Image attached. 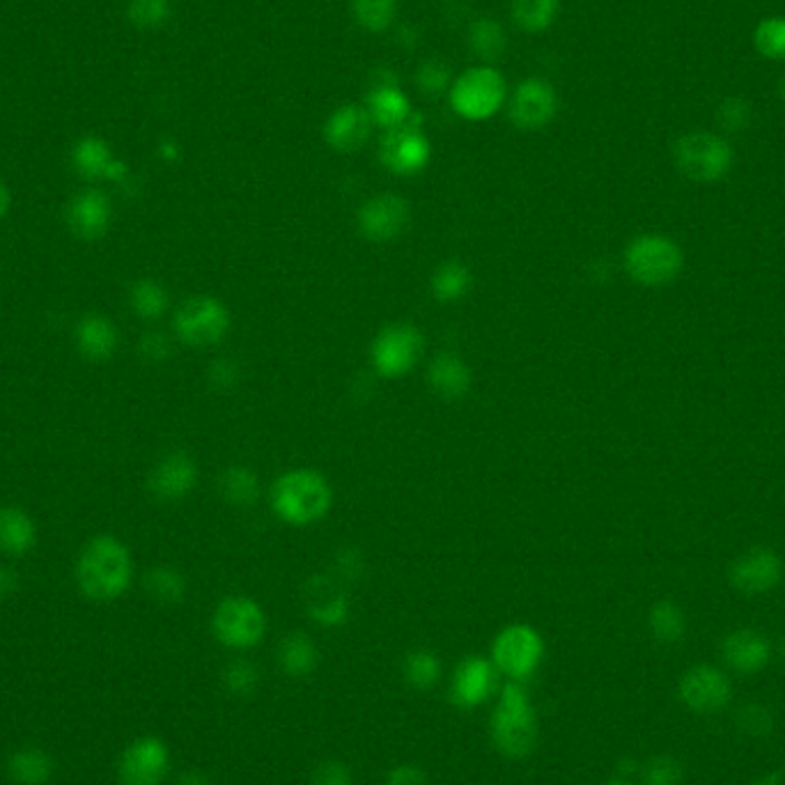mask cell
I'll use <instances>...</instances> for the list:
<instances>
[{"mask_svg":"<svg viewBox=\"0 0 785 785\" xmlns=\"http://www.w3.org/2000/svg\"><path fill=\"white\" fill-rule=\"evenodd\" d=\"M134 579V561L130 549L113 536L93 538L76 561V581L86 598L95 602H113L130 590Z\"/></svg>","mask_w":785,"mask_h":785,"instance_id":"obj_1","label":"cell"},{"mask_svg":"<svg viewBox=\"0 0 785 785\" xmlns=\"http://www.w3.org/2000/svg\"><path fill=\"white\" fill-rule=\"evenodd\" d=\"M492 741L501 756L522 760L533 753L540 739V724L524 683L507 680L492 714Z\"/></svg>","mask_w":785,"mask_h":785,"instance_id":"obj_2","label":"cell"},{"mask_svg":"<svg viewBox=\"0 0 785 785\" xmlns=\"http://www.w3.org/2000/svg\"><path fill=\"white\" fill-rule=\"evenodd\" d=\"M333 503L329 480L315 469H292L273 482L271 505L290 526H310L320 522Z\"/></svg>","mask_w":785,"mask_h":785,"instance_id":"obj_3","label":"cell"},{"mask_svg":"<svg viewBox=\"0 0 785 785\" xmlns=\"http://www.w3.org/2000/svg\"><path fill=\"white\" fill-rule=\"evenodd\" d=\"M623 265L629 279L641 287H666L680 279L685 269V253L680 244L666 235H648L634 237L625 253Z\"/></svg>","mask_w":785,"mask_h":785,"instance_id":"obj_4","label":"cell"},{"mask_svg":"<svg viewBox=\"0 0 785 785\" xmlns=\"http://www.w3.org/2000/svg\"><path fill=\"white\" fill-rule=\"evenodd\" d=\"M673 161L687 180L712 184L731 173L735 152L726 138L712 132H691L673 145Z\"/></svg>","mask_w":785,"mask_h":785,"instance_id":"obj_5","label":"cell"},{"mask_svg":"<svg viewBox=\"0 0 785 785\" xmlns=\"http://www.w3.org/2000/svg\"><path fill=\"white\" fill-rule=\"evenodd\" d=\"M544 660V641L536 627L515 623L503 627L492 646V662L507 680L526 683Z\"/></svg>","mask_w":785,"mask_h":785,"instance_id":"obj_6","label":"cell"},{"mask_svg":"<svg viewBox=\"0 0 785 785\" xmlns=\"http://www.w3.org/2000/svg\"><path fill=\"white\" fill-rule=\"evenodd\" d=\"M507 86L505 78L494 68L466 70L451 86L453 111L471 122H480L499 113L505 101Z\"/></svg>","mask_w":785,"mask_h":785,"instance_id":"obj_7","label":"cell"},{"mask_svg":"<svg viewBox=\"0 0 785 785\" xmlns=\"http://www.w3.org/2000/svg\"><path fill=\"white\" fill-rule=\"evenodd\" d=\"M211 631L225 648L250 650L265 639L267 615L256 600L232 596L221 600L211 615Z\"/></svg>","mask_w":785,"mask_h":785,"instance_id":"obj_8","label":"cell"},{"mask_svg":"<svg viewBox=\"0 0 785 785\" xmlns=\"http://www.w3.org/2000/svg\"><path fill=\"white\" fill-rule=\"evenodd\" d=\"M173 329L184 345H219L230 331V310L217 296H191L177 308Z\"/></svg>","mask_w":785,"mask_h":785,"instance_id":"obj_9","label":"cell"},{"mask_svg":"<svg viewBox=\"0 0 785 785\" xmlns=\"http://www.w3.org/2000/svg\"><path fill=\"white\" fill-rule=\"evenodd\" d=\"M426 347L422 333L412 324H391L375 338L370 360L377 375L384 379H400L409 375Z\"/></svg>","mask_w":785,"mask_h":785,"instance_id":"obj_10","label":"cell"},{"mask_svg":"<svg viewBox=\"0 0 785 785\" xmlns=\"http://www.w3.org/2000/svg\"><path fill=\"white\" fill-rule=\"evenodd\" d=\"M171 770V751L155 735L136 737L118 762L120 785H161Z\"/></svg>","mask_w":785,"mask_h":785,"instance_id":"obj_11","label":"cell"},{"mask_svg":"<svg viewBox=\"0 0 785 785\" xmlns=\"http://www.w3.org/2000/svg\"><path fill=\"white\" fill-rule=\"evenodd\" d=\"M559 95L544 78H526L511 99V120L522 132H538L556 118Z\"/></svg>","mask_w":785,"mask_h":785,"instance_id":"obj_12","label":"cell"},{"mask_svg":"<svg viewBox=\"0 0 785 785\" xmlns=\"http://www.w3.org/2000/svg\"><path fill=\"white\" fill-rule=\"evenodd\" d=\"M783 577L781 556L770 547H753L739 554L731 569L728 579L741 596H762L778 586Z\"/></svg>","mask_w":785,"mask_h":785,"instance_id":"obj_13","label":"cell"},{"mask_svg":"<svg viewBox=\"0 0 785 785\" xmlns=\"http://www.w3.org/2000/svg\"><path fill=\"white\" fill-rule=\"evenodd\" d=\"M677 694L691 712L712 714L728 706L733 687L724 671L710 664H698L683 675Z\"/></svg>","mask_w":785,"mask_h":785,"instance_id":"obj_14","label":"cell"},{"mask_svg":"<svg viewBox=\"0 0 785 785\" xmlns=\"http://www.w3.org/2000/svg\"><path fill=\"white\" fill-rule=\"evenodd\" d=\"M496 666L480 654L464 657L451 677L449 698L459 710H476L496 689Z\"/></svg>","mask_w":785,"mask_h":785,"instance_id":"obj_15","label":"cell"},{"mask_svg":"<svg viewBox=\"0 0 785 785\" xmlns=\"http://www.w3.org/2000/svg\"><path fill=\"white\" fill-rule=\"evenodd\" d=\"M409 223V205L395 194H379L358 209V228L375 244L397 240Z\"/></svg>","mask_w":785,"mask_h":785,"instance_id":"obj_16","label":"cell"},{"mask_svg":"<svg viewBox=\"0 0 785 785\" xmlns=\"http://www.w3.org/2000/svg\"><path fill=\"white\" fill-rule=\"evenodd\" d=\"M432 147L430 140L414 126H400L391 130L381 140L379 159L395 175H416L430 163Z\"/></svg>","mask_w":785,"mask_h":785,"instance_id":"obj_17","label":"cell"},{"mask_svg":"<svg viewBox=\"0 0 785 785\" xmlns=\"http://www.w3.org/2000/svg\"><path fill=\"white\" fill-rule=\"evenodd\" d=\"M65 219L76 237L93 242L109 232V225L113 219V207L103 191L86 188L70 200Z\"/></svg>","mask_w":785,"mask_h":785,"instance_id":"obj_18","label":"cell"},{"mask_svg":"<svg viewBox=\"0 0 785 785\" xmlns=\"http://www.w3.org/2000/svg\"><path fill=\"white\" fill-rule=\"evenodd\" d=\"M372 132V118L368 109L358 103H345L341 109H335L327 124H324V138L335 152H356L364 147Z\"/></svg>","mask_w":785,"mask_h":785,"instance_id":"obj_19","label":"cell"},{"mask_svg":"<svg viewBox=\"0 0 785 785\" xmlns=\"http://www.w3.org/2000/svg\"><path fill=\"white\" fill-rule=\"evenodd\" d=\"M304 606L310 618L322 627H341L349 618V600L329 577H310L304 586Z\"/></svg>","mask_w":785,"mask_h":785,"instance_id":"obj_20","label":"cell"},{"mask_svg":"<svg viewBox=\"0 0 785 785\" xmlns=\"http://www.w3.org/2000/svg\"><path fill=\"white\" fill-rule=\"evenodd\" d=\"M198 482V466L186 453L165 455L150 474V490L159 501H180Z\"/></svg>","mask_w":785,"mask_h":785,"instance_id":"obj_21","label":"cell"},{"mask_svg":"<svg viewBox=\"0 0 785 785\" xmlns=\"http://www.w3.org/2000/svg\"><path fill=\"white\" fill-rule=\"evenodd\" d=\"M72 165L86 180L122 182L126 177V165L115 159L109 143L99 136H86L72 147Z\"/></svg>","mask_w":785,"mask_h":785,"instance_id":"obj_22","label":"cell"},{"mask_svg":"<svg viewBox=\"0 0 785 785\" xmlns=\"http://www.w3.org/2000/svg\"><path fill=\"white\" fill-rule=\"evenodd\" d=\"M726 664L737 673H758L770 664L772 646L765 634L758 629H737L728 634L721 646Z\"/></svg>","mask_w":785,"mask_h":785,"instance_id":"obj_23","label":"cell"},{"mask_svg":"<svg viewBox=\"0 0 785 785\" xmlns=\"http://www.w3.org/2000/svg\"><path fill=\"white\" fill-rule=\"evenodd\" d=\"M74 343L88 360H106L115 354L118 329L106 315L88 312L76 322Z\"/></svg>","mask_w":785,"mask_h":785,"instance_id":"obj_24","label":"cell"},{"mask_svg":"<svg viewBox=\"0 0 785 785\" xmlns=\"http://www.w3.org/2000/svg\"><path fill=\"white\" fill-rule=\"evenodd\" d=\"M428 381L443 400H459L471 389V368L457 354H439L430 364Z\"/></svg>","mask_w":785,"mask_h":785,"instance_id":"obj_25","label":"cell"},{"mask_svg":"<svg viewBox=\"0 0 785 785\" xmlns=\"http://www.w3.org/2000/svg\"><path fill=\"white\" fill-rule=\"evenodd\" d=\"M279 666L285 675L294 677V680H302L315 673L320 666V650H317L315 641L304 631H292L279 646Z\"/></svg>","mask_w":785,"mask_h":785,"instance_id":"obj_26","label":"cell"},{"mask_svg":"<svg viewBox=\"0 0 785 785\" xmlns=\"http://www.w3.org/2000/svg\"><path fill=\"white\" fill-rule=\"evenodd\" d=\"M37 528L28 513L14 505L0 507V551L8 556H24L35 547Z\"/></svg>","mask_w":785,"mask_h":785,"instance_id":"obj_27","label":"cell"},{"mask_svg":"<svg viewBox=\"0 0 785 785\" xmlns=\"http://www.w3.org/2000/svg\"><path fill=\"white\" fill-rule=\"evenodd\" d=\"M368 113L372 118V124L384 126L387 132L400 130L405 126L412 118V103L393 86H377L368 95Z\"/></svg>","mask_w":785,"mask_h":785,"instance_id":"obj_28","label":"cell"},{"mask_svg":"<svg viewBox=\"0 0 785 785\" xmlns=\"http://www.w3.org/2000/svg\"><path fill=\"white\" fill-rule=\"evenodd\" d=\"M53 772V758L41 749H16L8 758V776L12 785H47Z\"/></svg>","mask_w":785,"mask_h":785,"instance_id":"obj_29","label":"cell"},{"mask_svg":"<svg viewBox=\"0 0 785 785\" xmlns=\"http://www.w3.org/2000/svg\"><path fill=\"white\" fill-rule=\"evenodd\" d=\"M221 496L240 507H250L260 501V480L246 466H230L219 480Z\"/></svg>","mask_w":785,"mask_h":785,"instance_id":"obj_30","label":"cell"},{"mask_svg":"<svg viewBox=\"0 0 785 785\" xmlns=\"http://www.w3.org/2000/svg\"><path fill=\"white\" fill-rule=\"evenodd\" d=\"M469 47L482 62H496L507 49L503 26L490 16L476 19L469 28Z\"/></svg>","mask_w":785,"mask_h":785,"instance_id":"obj_31","label":"cell"},{"mask_svg":"<svg viewBox=\"0 0 785 785\" xmlns=\"http://www.w3.org/2000/svg\"><path fill=\"white\" fill-rule=\"evenodd\" d=\"M471 290V271L466 265L451 260L443 262L432 275V294L441 304L459 302Z\"/></svg>","mask_w":785,"mask_h":785,"instance_id":"obj_32","label":"cell"},{"mask_svg":"<svg viewBox=\"0 0 785 785\" xmlns=\"http://www.w3.org/2000/svg\"><path fill=\"white\" fill-rule=\"evenodd\" d=\"M648 627L657 641L671 646V643L680 641L685 636L687 621H685V613L680 606L671 600H662L650 609Z\"/></svg>","mask_w":785,"mask_h":785,"instance_id":"obj_33","label":"cell"},{"mask_svg":"<svg viewBox=\"0 0 785 785\" xmlns=\"http://www.w3.org/2000/svg\"><path fill=\"white\" fill-rule=\"evenodd\" d=\"M561 0H513L515 24L526 33H542L554 24Z\"/></svg>","mask_w":785,"mask_h":785,"instance_id":"obj_34","label":"cell"},{"mask_svg":"<svg viewBox=\"0 0 785 785\" xmlns=\"http://www.w3.org/2000/svg\"><path fill=\"white\" fill-rule=\"evenodd\" d=\"M402 675L409 687L426 691L432 689L439 677H441V662L432 650H414L405 657V664H402Z\"/></svg>","mask_w":785,"mask_h":785,"instance_id":"obj_35","label":"cell"},{"mask_svg":"<svg viewBox=\"0 0 785 785\" xmlns=\"http://www.w3.org/2000/svg\"><path fill=\"white\" fill-rule=\"evenodd\" d=\"M352 14L364 30L384 33L395 21L397 0H352Z\"/></svg>","mask_w":785,"mask_h":785,"instance_id":"obj_36","label":"cell"},{"mask_svg":"<svg viewBox=\"0 0 785 785\" xmlns=\"http://www.w3.org/2000/svg\"><path fill=\"white\" fill-rule=\"evenodd\" d=\"M130 304L143 320H159L168 310V292L152 279H140L130 292Z\"/></svg>","mask_w":785,"mask_h":785,"instance_id":"obj_37","label":"cell"},{"mask_svg":"<svg viewBox=\"0 0 785 785\" xmlns=\"http://www.w3.org/2000/svg\"><path fill=\"white\" fill-rule=\"evenodd\" d=\"M145 588L150 592V598L161 604H177L184 600L186 581L173 567H155L147 572Z\"/></svg>","mask_w":785,"mask_h":785,"instance_id":"obj_38","label":"cell"},{"mask_svg":"<svg viewBox=\"0 0 785 785\" xmlns=\"http://www.w3.org/2000/svg\"><path fill=\"white\" fill-rule=\"evenodd\" d=\"M221 677H223L225 691H230L232 696H240V698L250 696L260 685V673H258L256 664L248 660H232L223 669Z\"/></svg>","mask_w":785,"mask_h":785,"instance_id":"obj_39","label":"cell"},{"mask_svg":"<svg viewBox=\"0 0 785 785\" xmlns=\"http://www.w3.org/2000/svg\"><path fill=\"white\" fill-rule=\"evenodd\" d=\"M126 14H130V21L134 26L143 30H155L171 19L173 8L171 0H132L130 8H126Z\"/></svg>","mask_w":785,"mask_h":785,"instance_id":"obj_40","label":"cell"},{"mask_svg":"<svg viewBox=\"0 0 785 785\" xmlns=\"http://www.w3.org/2000/svg\"><path fill=\"white\" fill-rule=\"evenodd\" d=\"M753 41H756V49L765 58L783 60L785 58V19L772 16V19L762 21V24L756 28Z\"/></svg>","mask_w":785,"mask_h":785,"instance_id":"obj_41","label":"cell"},{"mask_svg":"<svg viewBox=\"0 0 785 785\" xmlns=\"http://www.w3.org/2000/svg\"><path fill=\"white\" fill-rule=\"evenodd\" d=\"M646 785H680L683 783V765L671 756H654L643 768Z\"/></svg>","mask_w":785,"mask_h":785,"instance_id":"obj_42","label":"cell"},{"mask_svg":"<svg viewBox=\"0 0 785 785\" xmlns=\"http://www.w3.org/2000/svg\"><path fill=\"white\" fill-rule=\"evenodd\" d=\"M416 83L426 95H441L443 90H449L451 68L441 60H426L416 72Z\"/></svg>","mask_w":785,"mask_h":785,"instance_id":"obj_43","label":"cell"},{"mask_svg":"<svg viewBox=\"0 0 785 785\" xmlns=\"http://www.w3.org/2000/svg\"><path fill=\"white\" fill-rule=\"evenodd\" d=\"M749 103L741 99H726L724 103L719 106L716 111V120L719 124L724 126L726 132H741L749 124Z\"/></svg>","mask_w":785,"mask_h":785,"instance_id":"obj_44","label":"cell"},{"mask_svg":"<svg viewBox=\"0 0 785 785\" xmlns=\"http://www.w3.org/2000/svg\"><path fill=\"white\" fill-rule=\"evenodd\" d=\"M310 785H354V776L343 760H324L312 770Z\"/></svg>","mask_w":785,"mask_h":785,"instance_id":"obj_45","label":"cell"},{"mask_svg":"<svg viewBox=\"0 0 785 785\" xmlns=\"http://www.w3.org/2000/svg\"><path fill=\"white\" fill-rule=\"evenodd\" d=\"M739 728L747 735H765L772 731V714L760 706H747L739 710Z\"/></svg>","mask_w":785,"mask_h":785,"instance_id":"obj_46","label":"cell"},{"mask_svg":"<svg viewBox=\"0 0 785 785\" xmlns=\"http://www.w3.org/2000/svg\"><path fill=\"white\" fill-rule=\"evenodd\" d=\"M384 785H430V778L418 765L405 762V765H397L387 774Z\"/></svg>","mask_w":785,"mask_h":785,"instance_id":"obj_47","label":"cell"},{"mask_svg":"<svg viewBox=\"0 0 785 785\" xmlns=\"http://www.w3.org/2000/svg\"><path fill=\"white\" fill-rule=\"evenodd\" d=\"M237 377H240L237 366L232 364V360H228V358L217 360V364L209 368V381H211V384H214L217 389H232V387H235Z\"/></svg>","mask_w":785,"mask_h":785,"instance_id":"obj_48","label":"cell"},{"mask_svg":"<svg viewBox=\"0 0 785 785\" xmlns=\"http://www.w3.org/2000/svg\"><path fill=\"white\" fill-rule=\"evenodd\" d=\"M140 352H143V356H147V358L161 360V358L168 356V352H171V345H168L165 335H161V333H147V335H143V341H140Z\"/></svg>","mask_w":785,"mask_h":785,"instance_id":"obj_49","label":"cell"},{"mask_svg":"<svg viewBox=\"0 0 785 785\" xmlns=\"http://www.w3.org/2000/svg\"><path fill=\"white\" fill-rule=\"evenodd\" d=\"M338 572L347 579H356L360 575V556L354 549H345L341 556H338Z\"/></svg>","mask_w":785,"mask_h":785,"instance_id":"obj_50","label":"cell"},{"mask_svg":"<svg viewBox=\"0 0 785 785\" xmlns=\"http://www.w3.org/2000/svg\"><path fill=\"white\" fill-rule=\"evenodd\" d=\"M16 586H19V579H16L14 572L8 569V567H0V600L10 598L12 592L16 590Z\"/></svg>","mask_w":785,"mask_h":785,"instance_id":"obj_51","label":"cell"},{"mask_svg":"<svg viewBox=\"0 0 785 785\" xmlns=\"http://www.w3.org/2000/svg\"><path fill=\"white\" fill-rule=\"evenodd\" d=\"M177 785H211V781L207 774H203L198 770H186L180 774Z\"/></svg>","mask_w":785,"mask_h":785,"instance_id":"obj_52","label":"cell"},{"mask_svg":"<svg viewBox=\"0 0 785 785\" xmlns=\"http://www.w3.org/2000/svg\"><path fill=\"white\" fill-rule=\"evenodd\" d=\"M8 209H10V191L3 184V180H0V219L8 214Z\"/></svg>","mask_w":785,"mask_h":785,"instance_id":"obj_53","label":"cell"},{"mask_svg":"<svg viewBox=\"0 0 785 785\" xmlns=\"http://www.w3.org/2000/svg\"><path fill=\"white\" fill-rule=\"evenodd\" d=\"M753 785H783V781H781L778 776H765V778H760V781H756Z\"/></svg>","mask_w":785,"mask_h":785,"instance_id":"obj_54","label":"cell"},{"mask_svg":"<svg viewBox=\"0 0 785 785\" xmlns=\"http://www.w3.org/2000/svg\"><path fill=\"white\" fill-rule=\"evenodd\" d=\"M604 785H631V783H627V781H609Z\"/></svg>","mask_w":785,"mask_h":785,"instance_id":"obj_55","label":"cell"},{"mask_svg":"<svg viewBox=\"0 0 785 785\" xmlns=\"http://www.w3.org/2000/svg\"><path fill=\"white\" fill-rule=\"evenodd\" d=\"M781 654H783V660H785V641H783V646H781Z\"/></svg>","mask_w":785,"mask_h":785,"instance_id":"obj_56","label":"cell"},{"mask_svg":"<svg viewBox=\"0 0 785 785\" xmlns=\"http://www.w3.org/2000/svg\"><path fill=\"white\" fill-rule=\"evenodd\" d=\"M781 90H783V97H785V78H783V86H781Z\"/></svg>","mask_w":785,"mask_h":785,"instance_id":"obj_57","label":"cell"}]
</instances>
